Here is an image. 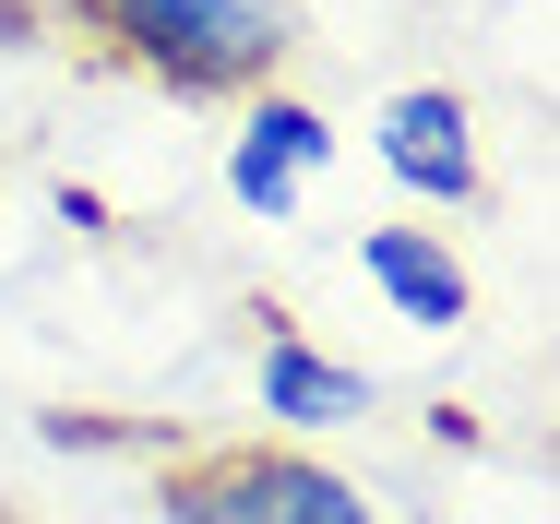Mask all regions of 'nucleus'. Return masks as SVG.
Masks as SVG:
<instances>
[{
    "label": "nucleus",
    "instance_id": "1",
    "mask_svg": "<svg viewBox=\"0 0 560 524\" xmlns=\"http://www.w3.org/2000/svg\"><path fill=\"white\" fill-rule=\"evenodd\" d=\"M60 24L167 96H275V60L299 48L287 0H60Z\"/></svg>",
    "mask_w": 560,
    "mask_h": 524
},
{
    "label": "nucleus",
    "instance_id": "2",
    "mask_svg": "<svg viewBox=\"0 0 560 524\" xmlns=\"http://www.w3.org/2000/svg\"><path fill=\"white\" fill-rule=\"evenodd\" d=\"M370 155H382V179H394L406 203H442V214H465L477 191H489V179H477V119H465L453 84H406V96H382Z\"/></svg>",
    "mask_w": 560,
    "mask_h": 524
},
{
    "label": "nucleus",
    "instance_id": "3",
    "mask_svg": "<svg viewBox=\"0 0 560 524\" xmlns=\"http://www.w3.org/2000/svg\"><path fill=\"white\" fill-rule=\"evenodd\" d=\"M335 167V119L311 96H238V131H226V191L250 214H299V191Z\"/></svg>",
    "mask_w": 560,
    "mask_h": 524
},
{
    "label": "nucleus",
    "instance_id": "4",
    "mask_svg": "<svg viewBox=\"0 0 560 524\" xmlns=\"http://www.w3.org/2000/svg\"><path fill=\"white\" fill-rule=\"evenodd\" d=\"M358 275L394 299V322H418V334H453V322H477V275L453 263L442 226H358Z\"/></svg>",
    "mask_w": 560,
    "mask_h": 524
},
{
    "label": "nucleus",
    "instance_id": "5",
    "mask_svg": "<svg viewBox=\"0 0 560 524\" xmlns=\"http://www.w3.org/2000/svg\"><path fill=\"white\" fill-rule=\"evenodd\" d=\"M262 322H275V311H262ZM370 406H382V382H370L358 358H323L299 322L262 334V418L287 429V441H299V429H346V418H370Z\"/></svg>",
    "mask_w": 560,
    "mask_h": 524
},
{
    "label": "nucleus",
    "instance_id": "6",
    "mask_svg": "<svg viewBox=\"0 0 560 524\" xmlns=\"http://www.w3.org/2000/svg\"><path fill=\"white\" fill-rule=\"evenodd\" d=\"M226 477H238V513L250 524H382L358 501V477H335V465L299 453V441H238Z\"/></svg>",
    "mask_w": 560,
    "mask_h": 524
},
{
    "label": "nucleus",
    "instance_id": "7",
    "mask_svg": "<svg viewBox=\"0 0 560 524\" xmlns=\"http://www.w3.org/2000/svg\"><path fill=\"white\" fill-rule=\"evenodd\" d=\"M155 524H250V513H238L226 453H203V465H167V477H155Z\"/></svg>",
    "mask_w": 560,
    "mask_h": 524
}]
</instances>
